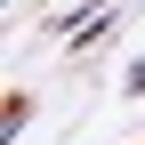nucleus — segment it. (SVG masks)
Instances as JSON below:
<instances>
[{
	"label": "nucleus",
	"mask_w": 145,
	"mask_h": 145,
	"mask_svg": "<svg viewBox=\"0 0 145 145\" xmlns=\"http://www.w3.org/2000/svg\"><path fill=\"white\" fill-rule=\"evenodd\" d=\"M24 121H32V105H24V97H8V105H0V137H16Z\"/></svg>",
	"instance_id": "obj_1"
},
{
	"label": "nucleus",
	"mask_w": 145,
	"mask_h": 145,
	"mask_svg": "<svg viewBox=\"0 0 145 145\" xmlns=\"http://www.w3.org/2000/svg\"><path fill=\"white\" fill-rule=\"evenodd\" d=\"M121 97H145V57H137L129 72H121Z\"/></svg>",
	"instance_id": "obj_2"
}]
</instances>
